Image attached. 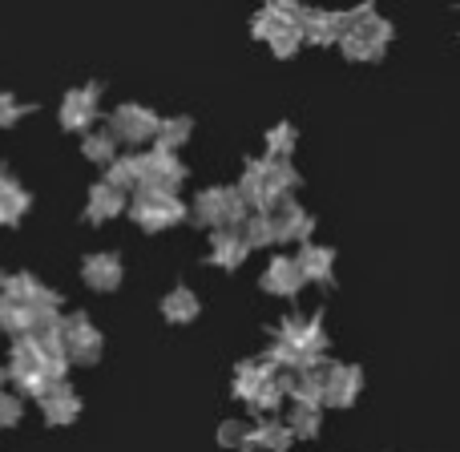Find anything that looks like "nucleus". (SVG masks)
<instances>
[{
  "label": "nucleus",
  "mask_w": 460,
  "mask_h": 452,
  "mask_svg": "<svg viewBox=\"0 0 460 452\" xmlns=\"http://www.w3.org/2000/svg\"><path fill=\"white\" fill-rule=\"evenodd\" d=\"M303 178L295 174L291 158H246L243 178H238V194L246 199L251 210H275L283 199H291L299 191Z\"/></svg>",
  "instance_id": "nucleus-1"
},
{
  "label": "nucleus",
  "mask_w": 460,
  "mask_h": 452,
  "mask_svg": "<svg viewBox=\"0 0 460 452\" xmlns=\"http://www.w3.org/2000/svg\"><path fill=\"white\" fill-rule=\"evenodd\" d=\"M343 21H348V29H343L340 37V49L348 61H380L384 53H388L392 45V21H384L380 13H376L372 0H364L359 8H351V13H343Z\"/></svg>",
  "instance_id": "nucleus-2"
},
{
  "label": "nucleus",
  "mask_w": 460,
  "mask_h": 452,
  "mask_svg": "<svg viewBox=\"0 0 460 452\" xmlns=\"http://www.w3.org/2000/svg\"><path fill=\"white\" fill-rule=\"evenodd\" d=\"M126 215L134 218L137 230H146V235H166V230L182 226L186 218H190V207H186L178 194H166V191H134L129 194V207Z\"/></svg>",
  "instance_id": "nucleus-3"
},
{
  "label": "nucleus",
  "mask_w": 460,
  "mask_h": 452,
  "mask_svg": "<svg viewBox=\"0 0 460 452\" xmlns=\"http://www.w3.org/2000/svg\"><path fill=\"white\" fill-rule=\"evenodd\" d=\"M246 215H251V207H246V199L238 194V186H207V191H199V199H194V207H190V218L207 230L243 226Z\"/></svg>",
  "instance_id": "nucleus-4"
},
{
  "label": "nucleus",
  "mask_w": 460,
  "mask_h": 452,
  "mask_svg": "<svg viewBox=\"0 0 460 452\" xmlns=\"http://www.w3.org/2000/svg\"><path fill=\"white\" fill-rule=\"evenodd\" d=\"M275 340L295 348L299 356H307L315 368H323L327 356V327L319 315H283L275 323Z\"/></svg>",
  "instance_id": "nucleus-5"
},
{
  "label": "nucleus",
  "mask_w": 460,
  "mask_h": 452,
  "mask_svg": "<svg viewBox=\"0 0 460 452\" xmlns=\"http://www.w3.org/2000/svg\"><path fill=\"white\" fill-rule=\"evenodd\" d=\"M61 335H65V351H69V364H77V368L102 364L105 335L97 332V323L85 315V311H69V315H61Z\"/></svg>",
  "instance_id": "nucleus-6"
},
{
  "label": "nucleus",
  "mask_w": 460,
  "mask_h": 452,
  "mask_svg": "<svg viewBox=\"0 0 460 452\" xmlns=\"http://www.w3.org/2000/svg\"><path fill=\"white\" fill-rule=\"evenodd\" d=\"M0 295L29 303V307L37 311L40 319L61 315V295H57L49 283H40L37 275H29V270H8V275L0 270Z\"/></svg>",
  "instance_id": "nucleus-7"
},
{
  "label": "nucleus",
  "mask_w": 460,
  "mask_h": 452,
  "mask_svg": "<svg viewBox=\"0 0 460 452\" xmlns=\"http://www.w3.org/2000/svg\"><path fill=\"white\" fill-rule=\"evenodd\" d=\"M142 186L146 191H166V194H178L186 186V166L178 158V150H162L154 146L150 154H142ZM137 186V191H142Z\"/></svg>",
  "instance_id": "nucleus-8"
},
{
  "label": "nucleus",
  "mask_w": 460,
  "mask_h": 452,
  "mask_svg": "<svg viewBox=\"0 0 460 452\" xmlns=\"http://www.w3.org/2000/svg\"><path fill=\"white\" fill-rule=\"evenodd\" d=\"M158 121L162 118L150 110V105L126 102V105L113 110L110 129H113V137H118L121 146H146V142H154V134H158Z\"/></svg>",
  "instance_id": "nucleus-9"
},
{
  "label": "nucleus",
  "mask_w": 460,
  "mask_h": 452,
  "mask_svg": "<svg viewBox=\"0 0 460 452\" xmlns=\"http://www.w3.org/2000/svg\"><path fill=\"white\" fill-rule=\"evenodd\" d=\"M97 113H102V85L97 81H89V85L81 89H69L61 102V129H69V134H85V129H93Z\"/></svg>",
  "instance_id": "nucleus-10"
},
{
  "label": "nucleus",
  "mask_w": 460,
  "mask_h": 452,
  "mask_svg": "<svg viewBox=\"0 0 460 452\" xmlns=\"http://www.w3.org/2000/svg\"><path fill=\"white\" fill-rule=\"evenodd\" d=\"M37 404H40V416H45L49 429H69V424L81 421V396L69 384V376L49 384V388L37 396Z\"/></svg>",
  "instance_id": "nucleus-11"
},
{
  "label": "nucleus",
  "mask_w": 460,
  "mask_h": 452,
  "mask_svg": "<svg viewBox=\"0 0 460 452\" xmlns=\"http://www.w3.org/2000/svg\"><path fill=\"white\" fill-rule=\"evenodd\" d=\"M364 392L359 364H327L323 368V408H351Z\"/></svg>",
  "instance_id": "nucleus-12"
},
{
  "label": "nucleus",
  "mask_w": 460,
  "mask_h": 452,
  "mask_svg": "<svg viewBox=\"0 0 460 452\" xmlns=\"http://www.w3.org/2000/svg\"><path fill=\"white\" fill-rule=\"evenodd\" d=\"M126 279V267H121V254L113 251H89L81 259V283L97 295H113Z\"/></svg>",
  "instance_id": "nucleus-13"
},
{
  "label": "nucleus",
  "mask_w": 460,
  "mask_h": 452,
  "mask_svg": "<svg viewBox=\"0 0 460 452\" xmlns=\"http://www.w3.org/2000/svg\"><path fill=\"white\" fill-rule=\"evenodd\" d=\"M270 218H275V238L279 243H311V235H315V215H311L307 207H299L291 199H283L275 210H270Z\"/></svg>",
  "instance_id": "nucleus-14"
},
{
  "label": "nucleus",
  "mask_w": 460,
  "mask_h": 452,
  "mask_svg": "<svg viewBox=\"0 0 460 452\" xmlns=\"http://www.w3.org/2000/svg\"><path fill=\"white\" fill-rule=\"evenodd\" d=\"M303 283H307V279H303V267H299V259H291V254H275L259 279V287L267 295H275V299H295V295L303 291Z\"/></svg>",
  "instance_id": "nucleus-15"
},
{
  "label": "nucleus",
  "mask_w": 460,
  "mask_h": 452,
  "mask_svg": "<svg viewBox=\"0 0 460 452\" xmlns=\"http://www.w3.org/2000/svg\"><path fill=\"white\" fill-rule=\"evenodd\" d=\"M126 207H129L126 191H118L113 182H93L85 194V210H81V215H85L89 226H102V223H113V218L126 215Z\"/></svg>",
  "instance_id": "nucleus-16"
},
{
  "label": "nucleus",
  "mask_w": 460,
  "mask_h": 452,
  "mask_svg": "<svg viewBox=\"0 0 460 452\" xmlns=\"http://www.w3.org/2000/svg\"><path fill=\"white\" fill-rule=\"evenodd\" d=\"M299 21H303V4H299V0H267V4L254 13V21H251V37L254 40H270L279 29L299 24Z\"/></svg>",
  "instance_id": "nucleus-17"
},
{
  "label": "nucleus",
  "mask_w": 460,
  "mask_h": 452,
  "mask_svg": "<svg viewBox=\"0 0 460 452\" xmlns=\"http://www.w3.org/2000/svg\"><path fill=\"white\" fill-rule=\"evenodd\" d=\"M251 254V243H246L243 226H215L210 230V262L223 270H238Z\"/></svg>",
  "instance_id": "nucleus-18"
},
{
  "label": "nucleus",
  "mask_w": 460,
  "mask_h": 452,
  "mask_svg": "<svg viewBox=\"0 0 460 452\" xmlns=\"http://www.w3.org/2000/svg\"><path fill=\"white\" fill-rule=\"evenodd\" d=\"M299 29H303L307 45H340L348 21H343V13H335V8H303Z\"/></svg>",
  "instance_id": "nucleus-19"
},
{
  "label": "nucleus",
  "mask_w": 460,
  "mask_h": 452,
  "mask_svg": "<svg viewBox=\"0 0 460 452\" xmlns=\"http://www.w3.org/2000/svg\"><path fill=\"white\" fill-rule=\"evenodd\" d=\"M270 376H279L275 359L270 356H254V359H243V364H234V376H230V392H234L238 400H251L254 392L262 388V384L270 380Z\"/></svg>",
  "instance_id": "nucleus-20"
},
{
  "label": "nucleus",
  "mask_w": 460,
  "mask_h": 452,
  "mask_svg": "<svg viewBox=\"0 0 460 452\" xmlns=\"http://www.w3.org/2000/svg\"><path fill=\"white\" fill-rule=\"evenodd\" d=\"M295 440L291 424L279 421L275 412L259 416V424H251V437H246V452H287Z\"/></svg>",
  "instance_id": "nucleus-21"
},
{
  "label": "nucleus",
  "mask_w": 460,
  "mask_h": 452,
  "mask_svg": "<svg viewBox=\"0 0 460 452\" xmlns=\"http://www.w3.org/2000/svg\"><path fill=\"white\" fill-rule=\"evenodd\" d=\"M303 267V279L319 287H335V251L332 246H319V243H303V251L295 254Z\"/></svg>",
  "instance_id": "nucleus-22"
},
{
  "label": "nucleus",
  "mask_w": 460,
  "mask_h": 452,
  "mask_svg": "<svg viewBox=\"0 0 460 452\" xmlns=\"http://www.w3.org/2000/svg\"><path fill=\"white\" fill-rule=\"evenodd\" d=\"M202 315V299L190 291V287H170L166 295H162V319L166 323H174V327H186V323H194V319Z\"/></svg>",
  "instance_id": "nucleus-23"
},
{
  "label": "nucleus",
  "mask_w": 460,
  "mask_h": 452,
  "mask_svg": "<svg viewBox=\"0 0 460 452\" xmlns=\"http://www.w3.org/2000/svg\"><path fill=\"white\" fill-rule=\"evenodd\" d=\"M32 207V194L16 182L13 174L0 170V226H21V218L29 215Z\"/></svg>",
  "instance_id": "nucleus-24"
},
{
  "label": "nucleus",
  "mask_w": 460,
  "mask_h": 452,
  "mask_svg": "<svg viewBox=\"0 0 460 452\" xmlns=\"http://www.w3.org/2000/svg\"><path fill=\"white\" fill-rule=\"evenodd\" d=\"M37 323H40V315L29 307V303L0 295V332H8V335H24V332H32Z\"/></svg>",
  "instance_id": "nucleus-25"
},
{
  "label": "nucleus",
  "mask_w": 460,
  "mask_h": 452,
  "mask_svg": "<svg viewBox=\"0 0 460 452\" xmlns=\"http://www.w3.org/2000/svg\"><path fill=\"white\" fill-rule=\"evenodd\" d=\"M118 137H113V129H85V137H81V154H85L93 166H110L113 158H118Z\"/></svg>",
  "instance_id": "nucleus-26"
},
{
  "label": "nucleus",
  "mask_w": 460,
  "mask_h": 452,
  "mask_svg": "<svg viewBox=\"0 0 460 452\" xmlns=\"http://www.w3.org/2000/svg\"><path fill=\"white\" fill-rule=\"evenodd\" d=\"M105 182H113L118 191H126V194H134L137 186H142V154H118V158L110 162Z\"/></svg>",
  "instance_id": "nucleus-27"
},
{
  "label": "nucleus",
  "mask_w": 460,
  "mask_h": 452,
  "mask_svg": "<svg viewBox=\"0 0 460 452\" xmlns=\"http://www.w3.org/2000/svg\"><path fill=\"white\" fill-rule=\"evenodd\" d=\"M287 424H291L295 440H315L319 437V424H323V404H291Z\"/></svg>",
  "instance_id": "nucleus-28"
},
{
  "label": "nucleus",
  "mask_w": 460,
  "mask_h": 452,
  "mask_svg": "<svg viewBox=\"0 0 460 452\" xmlns=\"http://www.w3.org/2000/svg\"><path fill=\"white\" fill-rule=\"evenodd\" d=\"M194 134V121L190 118H162L158 121V134H154V146H162V150H182L186 142H190Z\"/></svg>",
  "instance_id": "nucleus-29"
},
{
  "label": "nucleus",
  "mask_w": 460,
  "mask_h": 452,
  "mask_svg": "<svg viewBox=\"0 0 460 452\" xmlns=\"http://www.w3.org/2000/svg\"><path fill=\"white\" fill-rule=\"evenodd\" d=\"M295 146H299V129H295L291 121H279V126H270L267 137H262V150H267V158H295Z\"/></svg>",
  "instance_id": "nucleus-30"
},
{
  "label": "nucleus",
  "mask_w": 460,
  "mask_h": 452,
  "mask_svg": "<svg viewBox=\"0 0 460 452\" xmlns=\"http://www.w3.org/2000/svg\"><path fill=\"white\" fill-rule=\"evenodd\" d=\"M243 235L246 243H251V251H262V246H275V218H270V210H251L243 223Z\"/></svg>",
  "instance_id": "nucleus-31"
},
{
  "label": "nucleus",
  "mask_w": 460,
  "mask_h": 452,
  "mask_svg": "<svg viewBox=\"0 0 460 452\" xmlns=\"http://www.w3.org/2000/svg\"><path fill=\"white\" fill-rule=\"evenodd\" d=\"M267 45H270V53H275L279 61H287V57L299 53V45H303V29H299V24H287V29H279L275 37L267 40Z\"/></svg>",
  "instance_id": "nucleus-32"
},
{
  "label": "nucleus",
  "mask_w": 460,
  "mask_h": 452,
  "mask_svg": "<svg viewBox=\"0 0 460 452\" xmlns=\"http://www.w3.org/2000/svg\"><path fill=\"white\" fill-rule=\"evenodd\" d=\"M24 421V400L21 392H0V429H16Z\"/></svg>",
  "instance_id": "nucleus-33"
},
{
  "label": "nucleus",
  "mask_w": 460,
  "mask_h": 452,
  "mask_svg": "<svg viewBox=\"0 0 460 452\" xmlns=\"http://www.w3.org/2000/svg\"><path fill=\"white\" fill-rule=\"evenodd\" d=\"M246 437H251V424H243V421H223L218 424V445L223 448H243L246 452Z\"/></svg>",
  "instance_id": "nucleus-34"
},
{
  "label": "nucleus",
  "mask_w": 460,
  "mask_h": 452,
  "mask_svg": "<svg viewBox=\"0 0 460 452\" xmlns=\"http://www.w3.org/2000/svg\"><path fill=\"white\" fill-rule=\"evenodd\" d=\"M32 105H24V102H16L13 93H4V89H0V129H13L16 121L24 118V113H29Z\"/></svg>",
  "instance_id": "nucleus-35"
},
{
  "label": "nucleus",
  "mask_w": 460,
  "mask_h": 452,
  "mask_svg": "<svg viewBox=\"0 0 460 452\" xmlns=\"http://www.w3.org/2000/svg\"><path fill=\"white\" fill-rule=\"evenodd\" d=\"M8 384H13V380H8V364H0V392H4Z\"/></svg>",
  "instance_id": "nucleus-36"
}]
</instances>
